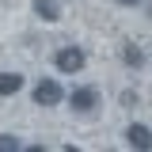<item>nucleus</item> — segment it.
<instances>
[{"instance_id":"nucleus-1","label":"nucleus","mask_w":152,"mask_h":152,"mask_svg":"<svg viewBox=\"0 0 152 152\" xmlns=\"http://www.w3.org/2000/svg\"><path fill=\"white\" fill-rule=\"evenodd\" d=\"M84 61H88V57H84V50H76V46H61L57 57H53V65L61 69V72H80Z\"/></svg>"},{"instance_id":"nucleus-2","label":"nucleus","mask_w":152,"mask_h":152,"mask_svg":"<svg viewBox=\"0 0 152 152\" xmlns=\"http://www.w3.org/2000/svg\"><path fill=\"white\" fill-rule=\"evenodd\" d=\"M61 99H65V91H61L57 80H42V84L34 88V103H38V107H57Z\"/></svg>"},{"instance_id":"nucleus-3","label":"nucleus","mask_w":152,"mask_h":152,"mask_svg":"<svg viewBox=\"0 0 152 152\" xmlns=\"http://www.w3.org/2000/svg\"><path fill=\"white\" fill-rule=\"evenodd\" d=\"M69 103H72V110L91 114L95 107H99V91H95V88H76V91L69 95Z\"/></svg>"},{"instance_id":"nucleus-4","label":"nucleus","mask_w":152,"mask_h":152,"mask_svg":"<svg viewBox=\"0 0 152 152\" xmlns=\"http://www.w3.org/2000/svg\"><path fill=\"white\" fill-rule=\"evenodd\" d=\"M126 141H129V148H141V152L152 148V133L145 129V126H129V129H126Z\"/></svg>"},{"instance_id":"nucleus-5","label":"nucleus","mask_w":152,"mask_h":152,"mask_svg":"<svg viewBox=\"0 0 152 152\" xmlns=\"http://www.w3.org/2000/svg\"><path fill=\"white\" fill-rule=\"evenodd\" d=\"M19 88H23V76H19V72H0V99L15 95Z\"/></svg>"},{"instance_id":"nucleus-6","label":"nucleus","mask_w":152,"mask_h":152,"mask_svg":"<svg viewBox=\"0 0 152 152\" xmlns=\"http://www.w3.org/2000/svg\"><path fill=\"white\" fill-rule=\"evenodd\" d=\"M34 12H38V19H46V23L61 19V8H57V0H34Z\"/></svg>"},{"instance_id":"nucleus-7","label":"nucleus","mask_w":152,"mask_h":152,"mask_svg":"<svg viewBox=\"0 0 152 152\" xmlns=\"http://www.w3.org/2000/svg\"><path fill=\"white\" fill-rule=\"evenodd\" d=\"M122 57H126V65H129V69H141V65H145V53H141L137 46H126Z\"/></svg>"},{"instance_id":"nucleus-8","label":"nucleus","mask_w":152,"mask_h":152,"mask_svg":"<svg viewBox=\"0 0 152 152\" xmlns=\"http://www.w3.org/2000/svg\"><path fill=\"white\" fill-rule=\"evenodd\" d=\"M23 145H19V137H12V133H0V152H19Z\"/></svg>"},{"instance_id":"nucleus-9","label":"nucleus","mask_w":152,"mask_h":152,"mask_svg":"<svg viewBox=\"0 0 152 152\" xmlns=\"http://www.w3.org/2000/svg\"><path fill=\"white\" fill-rule=\"evenodd\" d=\"M122 8H137V4H145V0H118Z\"/></svg>"}]
</instances>
